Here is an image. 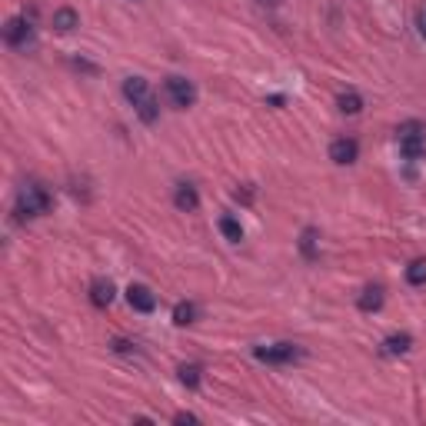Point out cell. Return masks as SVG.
Wrapping results in <instances>:
<instances>
[{
  "label": "cell",
  "mask_w": 426,
  "mask_h": 426,
  "mask_svg": "<svg viewBox=\"0 0 426 426\" xmlns=\"http://www.w3.org/2000/svg\"><path fill=\"white\" fill-rule=\"evenodd\" d=\"M53 207V197L51 190L37 183V180H27L24 187L17 190V203H13V213H17V220H34V217H44V213H51Z\"/></svg>",
  "instance_id": "obj_1"
},
{
  "label": "cell",
  "mask_w": 426,
  "mask_h": 426,
  "mask_svg": "<svg viewBox=\"0 0 426 426\" xmlns=\"http://www.w3.org/2000/svg\"><path fill=\"white\" fill-rule=\"evenodd\" d=\"M124 97L134 103V110L143 124H157L160 117V107H157V97L150 93V84L143 77H127L124 80Z\"/></svg>",
  "instance_id": "obj_2"
},
{
  "label": "cell",
  "mask_w": 426,
  "mask_h": 426,
  "mask_svg": "<svg viewBox=\"0 0 426 426\" xmlns=\"http://www.w3.org/2000/svg\"><path fill=\"white\" fill-rule=\"evenodd\" d=\"M396 140H400V153L406 160H420L426 150V127L420 120H410V124H400L396 130Z\"/></svg>",
  "instance_id": "obj_3"
},
{
  "label": "cell",
  "mask_w": 426,
  "mask_h": 426,
  "mask_svg": "<svg viewBox=\"0 0 426 426\" xmlns=\"http://www.w3.org/2000/svg\"><path fill=\"white\" fill-rule=\"evenodd\" d=\"M163 90H167V97H170V103H174L176 110H187V107L197 103V90H193V84H190L187 77H167Z\"/></svg>",
  "instance_id": "obj_4"
},
{
  "label": "cell",
  "mask_w": 426,
  "mask_h": 426,
  "mask_svg": "<svg viewBox=\"0 0 426 426\" xmlns=\"http://www.w3.org/2000/svg\"><path fill=\"white\" fill-rule=\"evenodd\" d=\"M253 356L264 360V363H293V360L303 356V350L297 343H273V347H257Z\"/></svg>",
  "instance_id": "obj_5"
},
{
  "label": "cell",
  "mask_w": 426,
  "mask_h": 426,
  "mask_svg": "<svg viewBox=\"0 0 426 426\" xmlns=\"http://www.w3.org/2000/svg\"><path fill=\"white\" fill-rule=\"evenodd\" d=\"M34 37V27L27 17H11L7 24H4V40L11 44V47H27Z\"/></svg>",
  "instance_id": "obj_6"
},
{
  "label": "cell",
  "mask_w": 426,
  "mask_h": 426,
  "mask_svg": "<svg viewBox=\"0 0 426 426\" xmlns=\"http://www.w3.org/2000/svg\"><path fill=\"white\" fill-rule=\"evenodd\" d=\"M356 157H360V143L353 137H340L330 143V160L340 163V167H350V163H356Z\"/></svg>",
  "instance_id": "obj_7"
},
{
  "label": "cell",
  "mask_w": 426,
  "mask_h": 426,
  "mask_svg": "<svg viewBox=\"0 0 426 426\" xmlns=\"http://www.w3.org/2000/svg\"><path fill=\"white\" fill-rule=\"evenodd\" d=\"M127 300H130V306H134L137 314H153V310H157V297H153L143 283H134V287L127 290Z\"/></svg>",
  "instance_id": "obj_8"
},
{
  "label": "cell",
  "mask_w": 426,
  "mask_h": 426,
  "mask_svg": "<svg viewBox=\"0 0 426 426\" xmlns=\"http://www.w3.org/2000/svg\"><path fill=\"white\" fill-rule=\"evenodd\" d=\"M174 203H176V210H183V213H193L197 207H200V193H197V187L193 183H180L174 193Z\"/></svg>",
  "instance_id": "obj_9"
},
{
  "label": "cell",
  "mask_w": 426,
  "mask_h": 426,
  "mask_svg": "<svg viewBox=\"0 0 426 426\" xmlns=\"http://www.w3.org/2000/svg\"><path fill=\"white\" fill-rule=\"evenodd\" d=\"M410 347H413L410 333H393V337H387L380 343V353L383 356H403V353H410Z\"/></svg>",
  "instance_id": "obj_10"
},
{
  "label": "cell",
  "mask_w": 426,
  "mask_h": 426,
  "mask_svg": "<svg viewBox=\"0 0 426 426\" xmlns=\"http://www.w3.org/2000/svg\"><path fill=\"white\" fill-rule=\"evenodd\" d=\"M113 293H117V290H113L110 280H93V283H90V303L101 306V310L113 303Z\"/></svg>",
  "instance_id": "obj_11"
},
{
  "label": "cell",
  "mask_w": 426,
  "mask_h": 426,
  "mask_svg": "<svg viewBox=\"0 0 426 426\" xmlns=\"http://www.w3.org/2000/svg\"><path fill=\"white\" fill-rule=\"evenodd\" d=\"M77 24H80V17H77L74 7H57L53 11V30L57 34H70Z\"/></svg>",
  "instance_id": "obj_12"
},
{
  "label": "cell",
  "mask_w": 426,
  "mask_h": 426,
  "mask_svg": "<svg viewBox=\"0 0 426 426\" xmlns=\"http://www.w3.org/2000/svg\"><path fill=\"white\" fill-rule=\"evenodd\" d=\"M356 306H360L363 314H376V310L383 306V287H366L363 293H360Z\"/></svg>",
  "instance_id": "obj_13"
},
{
  "label": "cell",
  "mask_w": 426,
  "mask_h": 426,
  "mask_svg": "<svg viewBox=\"0 0 426 426\" xmlns=\"http://www.w3.org/2000/svg\"><path fill=\"white\" fill-rule=\"evenodd\" d=\"M316 243H320V230H316V226H306V230L300 233V253H303V260H310V264L316 260Z\"/></svg>",
  "instance_id": "obj_14"
},
{
  "label": "cell",
  "mask_w": 426,
  "mask_h": 426,
  "mask_svg": "<svg viewBox=\"0 0 426 426\" xmlns=\"http://www.w3.org/2000/svg\"><path fill=\"white\" fill-rule=\"evenodd\" d=\"M337 107H340V113H360L363 110V97H360V93H356V90H343V93H340L337 97Z\"/></svg>",
  "instance_id": "obj_15"
},
{
  "label": "cell",
  "mask_w": 426,
  "mask_h": 426,
  "mask_svg": "<svg viewBox=\"0 0 426 426\" xmlns=\"http://www.w3.org/2000/svg\"><path fill=\"white\" fill-rule=\"evenodd\" d=\"M176 373H180V383H183L187 389H197V387H200L203 366H200V363H183L180 370H176Z\"/></svg>",
  "instance_id": "obj_16"
},
{
  "label": "cell",
  "mask_w": 426,
  "mask_h": 426,
  "mask_svg": "<svg viewBox=\"0 0 426 426\" xmlns=\"http://www.w3.org/2000/svg\"><path fill=\"white\" fill-rule=\"evenodd\" d=\"M193 320H197V306H193V303H187V300L176 303V306H174V323L176 326H190Z\"/></svg>",
  "instance_id": "obj_17"
},
{
  "label": "cell",
  "mask_w": 426,
  "mask_h": 426,
  "mask_svg": "<svg viewBox=\"0 0 426 426\" xmlns=\"http://www.w3.org/2000/svg\"><path fill=\"white\" fill-rule=\"evenodd\" d=\"M406 283L410 287H423L426 283V257H420V260H413L406 266Z\"/></svg>",
  "instance_id": "obj_18"
},
{
  "label": "cell",
  "mask_w": 426,
  "mask_h": 426,
  "mask_svg": "<svg viewBox=\"0 0 426 426\" xmlns=\"http://www.w3.org/2000/svg\"><path fill=\"white\" fill-rule=\"evenodd\" d=\"M220 233H224L230 243H240V240H243V226H240V220H233V217H220Z\"/></svg>",
  "instance_id": "obj_19"
},
{
  "label": "cell",
  "mask_w": 426,
  "mask_h": 426,
  "mask_svg": "<svg viewBox=\"0 0 426 426\" xmlns=\"http://www.w3.org/2000/svg\"><path fill=\"white\" fill-rule=\"evenodd\" d=\"M174 423H176V426H190V423H197V416H193V413H176Z\"/></svg>",
  "instance_id": "obj_20"
},
{
  "label": "cell",
  "mask_w": 426,
  "mask_h": 426,
  "mask_svg": "<svg viewBox=\"0 0 426 426\" xmlns=\"http://www.w3.org/2000/svg\"><path fill=\"white\" fill-rule=\"evenodd\" d=\"M110 347H113L117 353H130V350H134V343H127V340H113Z\"/></svg>",
  "instance_id": "obj_21"
},
{
  "label": "cell",
  "mask_w": 426,
  "mask_h": 426,
  "mask_svg": "<svg viewBox=\"0 0 426 426\" xmlns=\"http://www.w3.org/2000/svg\"><path fill=\"white\" fill-rule=\"evenodd\" d=\"M74 67H77V70H87V74H97V67L87 63V60H74Z\"/></svg>",
  "instance_id": "obj_22"
},
{
  "label": "cell",
  "mask_w": 426,
  "mask_h": 426,
  "mask_svg": "<svg viewBox=\"0 0 426 426\" xmlns=\"http://www.w3.org/2000/svg\"><path fill=\"white\" fill-rule=\"evenodd\" d=\"M420 34H423V37H426V13H423V17H420Z\"/></svg>",
  "instance_id": "obj_23"
}]
</instances>
